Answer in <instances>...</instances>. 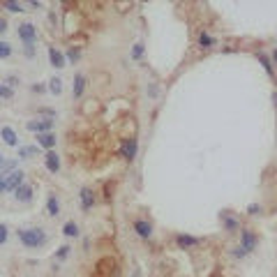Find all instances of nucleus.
Listing matches in <instances>:
<instances>
[{"instance_id":"nucleus-1","label":"nucleus","mask_w":277,"mask_h":277,"mask_svg":"<svg viewBox=\"0 0 277 277\" xmlns=\"http://www.w3.org/2000/svg\"><path fill=\"white\" fill-rule=\"evenodd\" d=\"M14 236H16V243H19V247L23 252H42V250H47L49 243H51V233L42 224H23V226H16L14 229Z\"/></svg>"},{"instance_id":"nucleus-2","label":"nucleus","mask_w":277,"mask_h":277,"mask_svg":"<svg viewBox=\"0 0 277 277\" xmlns=\"http://www.w3.org/2000/svg\"><path fill=\"white\" fill-rule=\"evenodd\" d=\"M14 33H16V40L21 42V47H37L40 33H37V26L33 21H19L14 26Z\"/></svg>"},{"instance_id":"nucleus-3","label":"nucleus","mask_w":277,"mask_h":277,"mask_svg":"<svg viewBox=\"0 0 277 277\" xmlns=\"http://www.w3.org/2000/svg\"><path fill=\"white\" fill-rule=\"evenodd\" d=\"M217 220H220V226H222V231L226 236H238V233L243 231V220H240V215L233 213V210H229V208L220 210Z\"/></svg>"},{"instance_id":"nucleus-4","label":"nucleus","mask_w":277,"mask_h":277,"mask_svg":"<svg viewBox=\"0 0 277 277\" xmlns=\"http://www.w3.org/2000/svg\"><path fill=\"white\" fill-rule=\"evenodd\" d=\"M132 231H134V236L139 240H153L155 238V224L150 222L148 217H134L132 220Z\"/></svg>"},{"instance_id":"nucleus-5","label":"nucleus","mask_w":277,"mask_h":277,"mask_svg":"<svg viewBox=\"0 0 277 277\" xmlns=\"http://www.w3.org/2000/svg\"><path fill=\"white\" fill-rule=\"evenodd\" d=\"M23 127L30 132V134H47V132H55V120L51 118H40V115H35V118H28L23 122Z\"/></svg>"},{"instance_id":"nucleus-6","label":"nucleus","mask_w":277,"mask_h":277,"mask_svg":"<svg viewBox=\"0 0 277 277\" xmlns=\"http://www.w3.org/2000/svg\"><path fill=\"white\" fill-rule=\"evenodd\" d=\"M238 245H240L247 254H254L259 247V233L252 229V226H243V231L238 233Z\"/></svg>"},{"instance_id":"nucleus-7","label":"nucleus","mask_w":277,"mask_h":277,"mask_svg":"<svg viewBox=\"0 0 277 277\" xmlns=\"http://www.w3.org/2000/svg\"><path fill=\"white\" fill-rule=\"evenodd\" d=\"M62 215V199L58 192H49L44 199V217L49 220H58Z\"/></svg>"},{"instance_id":"nucleus-8","label":"nucleus","mask_w":277,"mask_h":277,"mask_svg":"<svg viewBox=\"0 0 277 277\" xmlns=\"http://www.w3.org/2000/svg\"><path fill=\"white\" fill-rule=\"evenodd\" d=\"M173 245H176L178 250H196V247H201L203 245V238L199 236H192V233H185V231H178L173 233Z\"/></svg>"},{"instance_id":"nucleus-9","label":"nucleus","mask_w":277,"mask_h":277,"mask_svg":"<svg viewBox=\"0 0 277 277\" xmlns=\"http://www.w3.org/2000/svg\"><path fill=\"white\" fill-rule=\"evenodd\" d=\"M35 192H37V187H35L33 183H23L12 194V201L16 203V206H30V203L35 201Z\"/></svg>"},{"instance_id":"nucleus-10","label":"nucleus","mask_w":277,"mask_h":277,"mask_svg":"<svg viewBox=\"0 0 277 277\" xmlns=\"http://www.w3.org/2000/svg\"><path fill=\"white\" fill-rule=\"evenodd\" d=\"M120 157L125 160V162H129V164L136 162V157H139V139H136V136H127V139H122Z\"/></svg>"},{"instance_id":"nucleus-11","label":"nucleus","mask_w":277,"mask_h":277,"mask_svg":"<svg viewBox=\"0 0 277 277\" xmlns=\"http://www.w3.org/2000/svg\"><path fill=\"white\" fill-rule=\"evenodd\" d=\"M42 164H44V169L51 173V176H58L62 171V157L58 150H49L42 155Z\"/></svg>"},{"instance_id":"nucleus-12","label":"nucleus","mask_w":277,"mask_h":277,"mask_svg":"<svg viewBox=\"0 0 277 277\" xmlns=\"http://www.w3.org/2000/svg\"><path fill=\"white\" fill-rule=\"evenodd\" d=\"M0 143L9 150H16L21 146L19 132L12 127V125H0Z\"/></svg>"},{"instance_id":"nucleus-13","label":"nucleus","mask_w":277,"mask_h":277,"mask_svg":"<svg viewBox=\"0 0 277 277\" xmlns=\"http://www.w3.org/2000/svg\"><path fill=\"white\" fill-rule=\"evenodd\" d=\"M76 196H79V208H81L83 213H90V210L97 206V192H95L93 187H88V185H83Z\"/></svg>"},{"instance_id":"nucleus-14","label":"nucleus","mask_w":277,"mask_h":277,"mask_svg":"<svg viewBox=\"0 0 277 277\" xmlns=\"http://www.w3.org/2000/svg\"><path fill=\"white\" fill-rule=\"evenodd\" d=\"M86 90H88V74L74 72V76H72V100H81Z\"/></svg>"},{"instance_id":"nucleus-15","label":"nucleus","mask_w":277,"mask_h":277,"mask_svg":"<svg viewBox=\"0 0 277 277\" xmlns=\"http://www.w3.org/2000/svg\"><path fill=\"white\" fill-rule=\"evenodd\" d=\"M47 58H49V65L55 69V72H60V69L67 67V58H65V51L58 47H49L47 49Z\"/></svg>"},{"instance_id":"nucleus-16","label":"nucleus","mask_w":277,"mask_h":277,"mask_svg":"<svg viewBox=\"0 0 277 277\" xmlns=\"http://www.w3.org/2000/svg\"><path fill=\"white\" fill-rule=\"evenodd\" d=\"M14 153H16V160H19V162H30V160H35V157H40V155H44V153H42L40 148H37V146H35V143H21L19 148L14 150Z\"/></svg>"},{"instance_id":"nucleus-17","label":"nucleus","mask_w":277,"mask_h":277,"mask_svg":"<svg viewBox=\"0 0 277 277\" xmlns=\"http://www.w3.org/2000/svg\"><path fill=\"white\" fill-rule=\"evenodd\" d=\"M35 146L42 150V153H49V150L58 148V134L55 132H47V134H37L35 136Z\"/></svg>"},{"instance_id":"nucleus-18","label":"nucleus","mask_w":277,"mask_h":277,"mask_svg":"<svg viewBox=\"0 0 277 277\" xmlns=\"http://www.w3.org/2000/svg\"><path fill=\"white\" fill-rule=\"evenodd\" d=\"M23 183H28V173H26V169H16V171H12V173L7 176V194H14V192H16V189H19Z\"/></svg>"},{"instance_id":"nucleus-19","label":"nucleus","mask_w":277,"mask_h":277,"mask_svg":"<svg viewBox=\"0 0 277 277\" xmlns=\"http://www.w3.org/2000/svg\"><path fill=\"white\" fill-rule=\"evenodd\" d=\"M196 47L203 49V51H210V49L217 47V37L210 30H206V28H201L199 33H196Z\"/></svg>"},{"instance_id":"nucleus-20","label":"nucleus","mask_w":277,"mask_h":277,"mask_svg":"<svg viewBox=\"0 0 277 277\" xmlns=\"http://www.w3.org/2000/svg\"><path fill=\"white\" fill-rule=\"evenodd\" d=\"M60 233L65 240H79L81 238V224L76 222V220H67V222L62 224Z\"/></svg>"},{"instance_id":"nucleus-21","label":"nucleus","mask_w":277,"mask_h":277,"mask_svg":"<svg viewBox=\"0 0 277 277\" xmlns=\"http://www.w3.org/2000/svg\"><path fill=\"white\" fill-rule=\"evenodd\" d=\"M47 88H49V95H51V97H60L62 90H65V81H62V76L60 74H54L47 81Z\"/></svg>"},{"instance_id":"nucleus-22","label":"nucleus","mask_w":277,"mask_h":277,"mask_svg":"<svg viewBox=\"0 0 277 277\" xmlns=\"http://www.w3.org/2000/svg\"><path fill=\"white\" fill-rule=\"evenodd\" d=\"M257 60H259V65L266 69V74L268 76H275V65H273V60H271V54L268 51H257Z\"/></svg>"},{"instance_id":"nucleus-23","label":"nucleus","mask_w":277,"mask_h":277,"mask_svg":"<svg viewBox=\"0 0 277 277\" xmlns=\"http://www.w3.org/2000/svg\"><path fill=\"white\" fill-rule=\"evenodd\" d=\"M0 9H5L7 14H23V12H28L26 2H19V0H2V2H0Z\"/></svg>"},{"instance_id":"nucleus-24","label":"nucleus","mask_w":277,"mask_h":277,"mask_svg":"<svg viewBox=\"0 0 277 277\" xmlns=\"http://www.w3.org/2000/svg\"><path fill=\"white\" fill-rule=\"evenodd\" d=\"M72 250H74V247H72L69 243H62L60 247H55L54 261H55V264H62V261H67V259L72 257Z\"/></svg>"},{"instance_id":"nucleus-25","label":"nucleus","mask_w":277,"mask_h":277,"mask_svg":"<svg viewBox=\"0 0 277 277\" xmlns=\"http://www.w3.org/2000/svg\"><path fill=\"white\" fill-rule=\"evenodd\" d=\"M0 79H2V81H5L9 88H14V90L23 86V76H21L19 72H7V74H2Z\"/></svg>"},{"instance_id":"nucleus-26","label":"nucleus","mask_w":277,"mask_h":277,"mask_svg":"<svg viewBox=\"0 0 277 277\" xmlns=\"http://www.w3.org/2000/svg\"><path fill=\"white\" fill-rule=\"evenodd\" d=\"M16 100V90L9 88L2 79H0V102H5V104H12V102Z\"/></svg>"},{"instance_id":"nucleus-27","label":"nucleus","mask_w":277,"mask_h":277,"mask_svg":"<svg viewBox=\"0 0 277 277\" xmlns=\"http://www.w3.org/2000/svg\"><path fill=\"white\" fill-rule=\"evenodd\" d=\"M143 55H146V44H143L141 40L134 42V44H132V49H129V60L141 62V60H143Z\"/></svg>"},{"instance_id":"nucleus-28","label":"nucleus","mask_w":277,"mask_h":277,"mask_svg":"<svg viewBox=\"0 0 277 277\" xmlns=\"http://www.w3.org/2000/svg\"><path fill=\"white\" fill-rule=\"evenodd\" d=\"M14 58V47H12V42H7L0 37V62H5V60H12Z\"/></svg>"},{"instance_id":"nucleus-29","label":"nucleus","mask_w":277,"mask_h":277,"mask_svg":"<svg viewBox=\"0 0 277 277\" xmlns=\"http://www.w3.org/2000/svg\"><path fill=\"white\" fill-rule=\"evenodd\" d=\"M65 58H67V65H79V60H81V47H67L65 49Z\"/></svg>"},{"instance_id":"nucleus-30","label":"nucleus","mask_w":277,"mask_h":277,"mask_svg":"<svg viewBox=\"0 0 277 277\" xmlns=\"http://www.w3.org/2000/svg\"><path fill=\"white\" fill-rule=\"evenodd\" d=\"M226 254H229V257L233 259V261H245V259L250 257V254H247V252H245L238 243H236V245H231L229 250H226Z\"/></svg>"},{"instance_id":"nucleus-31","label":"nucleus","mask_w":277,"mask_h":277,"mask_svg":"<svg viewBox=\"0 0 277 277\" xmlns=\"http://www.w3.org/2000/svg\"><path fill=\"white\" fill-rule=\"evenodd\" d=\"M9 238H12V226L7 222H0V250L9 245Z\"/></svg>"},{"instance_id":"nucleus-32","label":"nucleus","mask_w":277,"mask_h":277,"mask_svg":"<svg viewBox=\"0 0 277 277\" xmlns=\"http://www.w3.org/2000/svg\"><path fill=\"white\" fill-rule=\"evenodd\" d=\"M245 213L250 217H259V215H264L266 208H264V203H259V201H252L247 203V208H245Z\"/></svg>"},{"instance_id":"nucleus-33","label":"nucleus","mask_w":277,"mask_h":277,"mask_svg":"<svg viewBox=\"0 0 277 277\" xmlns=\"http://www.w3.org/2000/svg\"><path fill=\"white\" fill-rule=\"evenodd\" d=\"M37 115H40V118H51V120H55V118H58V111L51 107H40L37 109Z\"/></svg>"},{"instance_id":"nucleus-34","label":"nucleus","mask_w":277,"mask_h":277,"mask_svg":"<svg viewBox=\"0 0 277 277\" xmlns=\"http://www.w3.org/2000/svg\"><path fill=\"white\" fill-rule=\"evenodd\" d=\"M21 55L26 60H35L37 58V47H21Z\"/></svg>"},{"instance_id":"nucleus-35","label":"nucleus","mask_w":277,"mask_h":277,"mask_svg":"<svg viewBox=\"0 0 277 277\" xmlns=\"http://www.w3.org/2000/svg\"><path fill=\"white\" fill-rule=\"evenodd\" d=\"M30 93L33 95H44V93H49V88H47V83L35 81V83H30Z\"/></svg>"},{"instance_id":"nucleus-36","label":"nucleus","mask_w":277,"mask_h":277,"mask_svg":"<svg viewBox=\"0 0 277 277\" xmlns=\"http://www.w3.org/2000/svg\"><path fill=\"white\" fill-rule=\"evenodd\" d=\"M9 28H12V26H9L7 16H5V14H0V37H2V40H5V35L9 33Z\"/></svg>"},{"instance_id":"nucleus-37","label":"nucleus","mask_w":277,"mask_h":277,"mask_svg":"<svg viewBox=\"0 0 277 277\" xmlns=\"http://www.w3.org/2000/svg\"><path fill=\"white\" fill-rule=\"evenodd\" d=\"M146 93H148L150 100H157V97H160V88H157V83H155V81H150V83H148V88H146Z\"/></svg>"},{"instance_id":"nucleus-38","label":"nucleus","mask_w":277,"mask_h":277,"mask_svg":"<svg viewBox=\"0 0 277 277\" xmlns=\"http://www.w3.org/2000/svg\"><path fill=\"white\" fill-rule=\"evenodd\" d=\"M0 196H7V176L0 173Z\"/></svg>"},{"instance_id":"nucleus-39","label":"nucleus","mask_w":277,"mask_h":277,"mask_svg":"<svg viewBox=\"0 0 277 277\" xmlns=\"http://www.w3.org/2000/svg\"><path fill=\"white\" fill-rule=\"evenodd\" d=\"M268 54H271V60H273V65H275V69H277V44L268 51Z\"/></svg>"},{"instance_id":"nucleus-40","label":"nucleus","mask_w":277,"mask_h":277,"mask_svg":"<svg viewBox=\"0 0 277 277\" xmlns=\"http://www.w3.org/2000/svg\"><path fill=\"white\" fill-rule=\"evenodd\" d=\"M7 162H9V157H5V153L0 150V171H2V169L7 166Z\"/></svg>"},{"instance_id":"nucleus-41","label":"nucleus","mask_w":277,"mask_h":277,"mask_svg":"<svg viewBox=\"0 0 277 277\" xmlns=\"http://www.w3.org/2000/svg\"><path fill=\"white\" fill-rule=\"evenodd\" d=\"M26 7H30V9H42V7H44V2H26Z\"/></svg>"},{"instance_id":"nucleus-42","label":"nucleus","mask_w":277,"mask_h":277,"mask_svg":"<svg viewBox=\"0 0 277 277\" xmlns=\"http://www.w3.org/2000/svg\"><path fill=\"white\" fill-rule=\"evenodd\" d=\"M273 104H275V111H277V93L273 95Z\"/></svg>"}]
</instances>
